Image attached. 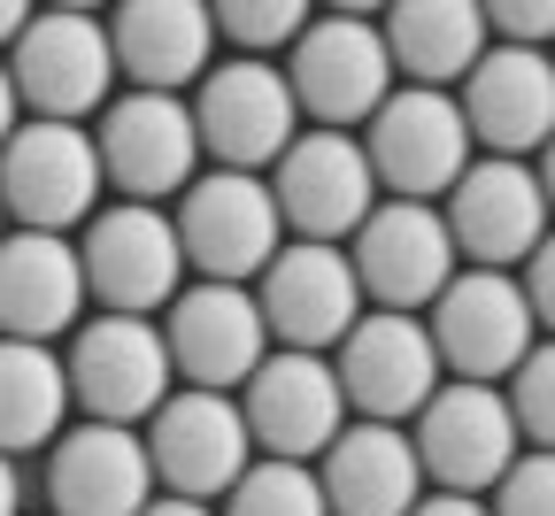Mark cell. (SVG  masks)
I'll use <instances>...</instances> for the list:
<instances>
[{
    "instance_id": "obj_1",
    "label": "cell",
    "mask_w": 555,
    "mask_h": 516,
    "mask_svg": "<svg viewBox=\"0 0 555 516\" xmlns=\"http://www.w3.org/2000/svg\"><path fill=\"white\" fill-rule=\"evenodd\" d=\"M147 448H155L147 508L178 516V508H217L232 493V478L255 463V431L224 386H170L163 409L147 416Z\"/></svg>"
},
{
    "instance_id": "obj_2",
    "label": "cell",
    "mask_w": 555,
    "mask_h": 516,
    "mask_svg": "<svg viewBox=\"0 0 555 516\" xmlns=\"http://www.w3.org/2000/svg\"><path fill=\"white\" fill-rule=\"evenodd\" d=\"M108 185L93 116H24L0 139V201L16 224L39 232H78Z\"/></svg>"
},
{
    "instance_id": "obj_3",
    "label": "cell",
    "mask_w": 555,
    "mask_h": 516,
    "mask_svg": "<svg viewBox=\"0 0 555 516\" xmlns=\"http://www.w3.org/2000/svg\"><path fill=\"white\" fill-rule=\"evenodd\" d=\"M193 124H201V146L208 163H240V170H270L286 146L301 139V93L286 78L278 54H224L201 69L193 86Z\"/></svg>"
},
{
    "instance_id": "obj_4",
    "label": "cell",
    "mask_w": 555,
    "mask_h": 516,
    "mask_svg": "<svg viewBox=\"0 0 555 516\" xmlns=\"http://www.w3.org/2000/svg\"><path fill=\"white\" fill-rule=\"evenodd\" d=\"M170 216H178V240H185L193 278H262V262L294 240L270 170H240V163L201 170L178 193Z\"/></svg>"
},
{
    "instance_id": "obj_5",
    "label": "cell",
    "mask_w": 555,
    "mask_h": 516,
    "mask_svg": "<svg viewBox=\"0 0 555 516\" xmlns=\"http://www.w3.org/2000/svg\"><path fill=\"white\" fill-rule=\"evenodd\" d=\"M286 78L301 93L309 124H339L363 131L378 116V101L393 93V47L378 31V16H347V9H317L301 24V39L286 47Z\"/></svg>"
},
{
    "instance_id": "obj_6",
    "label": "cell",
    "mask_w": 555,
    "mask_h": 516,
    "mask_svg": "<svg viewBox=\"0 0 555 516\" xmlns=\"http://www.w3.org/2000/svg\"><path fill=\"white\" fill-rule=\"evenodd\" d=\"M93 139H101V163H108V185L124 201H178L208 146H201V124H193V101H178L170 86H131L116 93L101 116H93Z\"/></svg>"
},
{
    "instance_id": "obj_7",
    "label": "cell",
    "mask_w": 555,
    "mask_h": 516,
    "mask_svg": "<svg viewBox=\"0 0 555 516\" xmlns=\"http://www.w3.org/2000/svg\"><path fill=\"white\" fill-rule=\"evenodd\" d=\"M409 431H416V455H425V478L433 486H463V493H494L502 470L525 448L509 386L502 378H455V371L433 386L425 409L409 416Z\"/></svg>"
},
{
    "instance_id": "obj_8",
    "label": "cell",
    "mask_w": 555,
    "mask_h": 516,
    "mask_svg": "<svg viewBox=\"0 0 555 516\" xmlns=\"http://www.w3.org/2000/svg\"><path fill=\"white\" fill-rule=\"evenodd\" d=\"M347 255H356L371 309H433L440 285L463 262V247L448 232V208L416 201V193H378V208L347 232Z\"/></svg>"
},
{
    "instance_id": "obj_9",
    "label": "cell",
    "mask_w": 555,
    "mask_h": 516,
    "mask_svg": "<svg viewBox=\"0 0 555 516\" xmlns=\"http://www.w3.org/2000/svg\"><path fill=\"white\" fill-rule=\"evenodd\" d=\"M86 285L101 309H139V317H163L185 285V240H178V216L163 201H116L86 216Z\"/></svg>"
},
{
    "instance_id": "obj_10",
    "label": "cell",
    "mask_w": 555,
    "mask_h": 516,
    "mask_svg": "<svg viewBox=\"0 0 555 516\" xmlns=\"http://www.w3.org/2000/svg\"><path fill=\"white\" fill-rule=\"evenodd\" d=\"M363 146H371V170L386 193H416V201H440L463 170H470V116H463V93L448 86H393L378 101V116L363 124Z\"/></svg>"
},
{
    "instance_id": "obj_11",
    "label": "cell",
    "mask_w": 555,
    "mask_h": 516,
    "mask_svg": "<svg viewBox=\"0 0 555 516\" xmlns=\"http://www.w3.org/2000/svg\"><path fill=\"white\" fill-rule=\"evenodd\" d=\"M9 69H16L31 116H101L108 86L124 78L101 9H39L9 39Z\"/></svg>"
},
{
    "instance_id": "obj_12",
    "label": "cell",
    "mask_w": 555,
    "mask_h": 516,
    "mask_svg": "<svg viewBox=\"0 0 555 516\" xmlns=\"http://www.w3.org/2000/svg\"><path fill=\"white\" fill-rule=\"evenodd\" d=\"M255 301H262L278 347H339L347 332H356V317L371 309V293H363V278H356L347 240H309V232H294L286 247L262 262Z\"/></svg>"
},
{
    "instance_id": "obj_13",
    "label": "cell",
    "mask_w": 555,
    "mask_h": 516,
    "mask_svg": "<svg viewBox=\"0 0 555 516\" xmlns=\"http://www.w3.org/2000/svg\"><path fill=\"white\" fill-rule=\"evenodd\" d=\"M433 339H440V362L455 378H509L517 362L532 354V293L525 278H509L502 262H470L440 285V301L425 309Z\"/></svg>"
},
{
    "instance_id": "obj_14",
    "label": "cell",
    "mask_w": 555,
    "mask_h": 516,
    "mask_svg": "<svg viewBox=\"0 0 555 516\" xmlns=\"http://www.w3.org/2000/svg\"><path fill=\"white\" fill-rule=\"evenodd\" d=\"M69 394H78L86 416H124V424H147L178 378L170 339L155 317L139 309H101L93 324L69 332Z\"/></svg>"
},
{
    "instance_id": "obj_15",
    "label": "cell",
    "mask_w": 555,
    "mask_h": 516,
    "mask_svg": "<svg viewBox=\"0 0 555 516\" xmlns=\"http://www.w3.org/2000/svg\"><path fill=\"white\" fill-rule=\"evenodd\" d=\"M163 339H170V362L185 386L240 394L255 378V362L270 354V317H262L247 278H193L163 309Z\"/></svg>"
},
{
    "instance_id": "obj_16",
    "label": "cell",
    "mask_w": 555,
    "mask_h": 516,
    "mask_svg": "<svg viewBox=\"0 0 555 516\" xmlns=\"http://www.w3.org/2000/svg\"><path fill=\"white\" fill-rule=\"evenodd\" d=\"M332 362H339L347 409H356V416H393V424H409L416 409L433 401V386L448 378L425 309H363Z\"/></svg>"
},
{
    "instance_id": "obj_17",
    "label": "cell",
    "mask_w": 555,
    "mask_h": 516,
    "mask_svg": "<svg viewBox=\"0 0 555 516\" xmlns=\"http://www.w3.org/2000/svg\"><path fill=\"white\" fill-rule=\"evenodd\" d=\"M47 501L62 516H131L155 501V448L147 424L86 416L47 439Z\"/></svg>"
},
{
    "instance_id": "obj_18",
    "label": "cell",
    "mask_w": 555,
    "mask_h": 516,
    "mask_svg": "<svg viewBox=\"0 0 555 516\" xmlns=\"http://www.w3.org/2000/svg\"><path fill=\"white\" fill-rule=\"evenodd\" d=\"M440 208L463 262H502V270H517L555 224L532 155H470V170L440 193Z\"/></svg>"
},
{
    "instance_id": "obj_19",
    "label": "cell",
    "mask_w": 555,
    "mask_h": 516,
    "mask_svg": "<svg viewBox=\"0 0 555 516\" xmlns=\"http://www.w3.org/2000/svg\"><path fill=\"white\" fill-rule=\"evenodd\" d=\"M270 185H278L286 224L309 232V240H347L386 193L378 170H371L363 131H339V124H309L286 155L270 163Z\"/></svg>"
},
{
    "instance_id": "obj_20",
    "label": "cell",
    "mask_w": 555,
    "mask_h": 516,
    "mask_svg": "<svg viewBox=\"0 0 555 516\" xmlns=\"http://www.w3.org/2000/svg\"><path fill=\"white\" fill-rule=\"evenodd\" d=\"M240 409H247V431L255 448L270 455H324L332 431L356 416L347 409V386H339V362L324 347H286V354H262L255 378L240 386Z\"/></svg>"
},
{
    "instance_id": "obj_21",
    "label": "cell",
    "mask_w": 555,
    "mask_h": 516,
    "mask_svg": "<svg viewBox=\"0 0 555 516\" xmlns=\"http://www.w3.org/2000/svg\"><path fill=\"white\" fill-rule=\"evenodd\" d=\"M463 116L486 155H540L555 131V54L525 39H494L463 69Z\"/></svg>"
},
{
    "instance_id": "obj_22",
    "label": "cell",
    "mask_w": 555,
    "mask_h": 516,
    "mask_svg": "<svg viewBox=\"0 0 555 516\" xmlns=\"http://www.w3.org/2000/svg\"><path fill=\"white\" fill-rule=\"evenodd\" d=\"M86 247L69 232L9 224L0 232V332L16 339H62L86 324Z\"/></svg>"
},
{
    "instance_id": "obj_23",
    "label": "cell",
    "mask_w": 555,
    "mask_h": 516,
    "mask_svg": "<svg viewBox=\"0 0 555 516\" xmlns=\"http://www.w3.org/2000/svg\"><path fill=\"white\" fill-rule=\"evenodd\" d=\"M317 470H324L332 508H347V516H401L433 486L425 455H416V431L393 416H347L332 431V448L317 455Z\"/></svg>"
},
{
    "instance_id": "obj_24",
    "label": "cell",
    "mask_w": 555,
    "mask_h": 516,
    "mask_svg": "<svg viewBox=\"0 0 555 516\" xmlns=\"http://www.w3.org/2000/svg\"><path fill=\"white\" fill-rule=\"evenodd\" d=\"M108 39L124 86H201L217 62V9L208 0H108Z\"/></svg>"
},
{
    "instance_id": "obj_25",
    "label": "cell",
    "mask_w": 555,
    "mask_h": 516,
    "mask_svg": "<svg viewBox=\"0 0 555 516\" xmlns=\"http://www.w3.org/2000/svg\"><path fill=\"white\" fill-rule=\"evenodd\" d=\"M378 31L393 47V69L416 86H463V69L494 47L486 0H386Z\"/></svg>"
},
{
    "instance_id": "obj_26",
    "label": "cell",
    "mask_w": 555,
    "mask_h": 516,
    "mask_svg": "<svg viewBox=\"0 0 555 516\" xmlns=\"http://www.w3.org/2000/svg\"><path fill=\"white\" fill-rule=\"evenodd\" d=\"M69 409H78V394H69V362L47 354V339L0 332V448H16V455L47 448Z\"/></svg>"
},
{
    "instance_id": "obj_27",
    "label": "cell",
    "mask_w": 555,
    "mask_h": 516,
    "mask_svg": "<svg viewBox=\"0 0 555 516\" xmlns=\"http://www.w3.org/2000/svg\"><path fill=\"white\" fill-rule=\"evenodd\" d=\"M224 508H240V516H324L332 493H324V470H317L309 455H270V448H255V463L232 478Z\"/></svg>"
},
{
    "instance_id": "obj_28",
    "label": "cell",
    "mask_w": 555,
    "mask_h": 516,
    "mask_svg": "<svg viewBox=\"0 0 555 516\" xmlns=\"http://www.w3.org/2000/svg\"><path fill=\"white\" fill-rule=\"evenodd\" d=\"M217 9V31L224 47H247V54H286L301 39V24L317 16V0H208Z\"/></svg>"
},
{
    "instance_id": "obj_29",
    "label": "cell",
    "mask_w": 555,
    "mask_h": 516,
    "mask_svg": "<svg viewBox=\"0 0 555 516\" xmlns=\"http://www.w3.org/2000/svg\"><path fill=\"white\" fill-rule=\"evenodd\" d=\"M502 386H509L517 431H525V439H540V448H555V332H547V339H532V354L517 362Z\"/></svg>"
},
{
    "instance_id": "obj_30",
    "label": "cell",
    "mask_w": 555,
    "mask_h": 516,
    "mask_svg": "<svg viewBox=\"0 0 555 516\" xmlns=\"http://www.w3.org/2000/svg\"><path fill=\"white\" fill-rule=\"evenodd\" d=\"M494 508H509V516H555V448L525 439L517 463H509L502 486H494Z\"/></svg>"
},
{
    "instance_id": "obj_31",
    "label": "cell",
    "mask_w": 555,
    "mask_h": 516,
    "mask_svg": "<svg viewBox=\"0 0 555 516\" xmlns=\"http://www.w3.org/2000/svg\"><path fill=\"white\" fill-rule=\"evenodd\" d=\"M494 39H525V47H555V0H486Z\"/></svg>"
},
{
    "instance_id": "obj_32",
    "label": "cell",
    "mask_w": 555,
    "mask_h": 516,
    "mask_svg": "<svg viewBox=\"0 0 555 516\" xmlns=\"http://www.w3.org/2000/svg\"><path fill=\"white\" fill-rule=\"evenodd\" d=\"M525 293H532V317H540V332H555V224H547V240L525 255Z\"/></svg>"
},
{
    "instance_id": "obj_33",
    "label": "cell",
    "mask_w": 555,
    "mask_h": 516,
    "mask_svg": "<svg viewBox=\"0 0 555 516\" xmlns=\"http://www.w3.org/2000/svg\"><path fill=\"white\" fill-rule=\"evenodd\" d=\"M24 124V86H16V69H9V47H0V139H9Z\"/></svg>"
},
{
    "instance_id": "obj_34",
    "label": "cell",
    "mask_w": 555,
    "mask_h": 516,
    "mask_svg": "<svg viewBox=\"0 0 555 516\" xmlns=\"http://www.w3.org/2000/svg\"><path fill=\"white\" fill-rule=\"evenodd\" d=\"M24 508V470H16V448H0V516Z\"/></svg>"
},
{
    "instance_id": "obj_35",
    "label": "cell",
    "mask_w": 555,
    "mask_h": 516,
    "mask_svg": "<svg viewBox=\"0 0 555 516\" xmlns=\"http://www.w3.org/2000/svg\"><path fill=\"white\" fill-rule=\"evenodd\" d=\"M31 16H39L31 0H0V47H9V39H16V31L31 24Z\"/></svg>"
},
{
    "instance_id": "obj_36",
    "label": "cell",
    "mask_w": 555,
    "mask_h": 516,
    "mask_svg": "<svg viewBox=\"0 0 555 516\" xmlns=\"http://www.w3.org/2000/svg\"><path fill=\"white\" fill-rule=\"evenodd\" d=\"M532 170H540V185H547V208H555V131H547V146L532 155Z\"/></svg>"
},
{
    "instance_id": "obj_37",
    "label": "cell",
    "mask_w": 555,
    "mask_h": 516,
    "mask_svg": "<svg viewBox=\"0 0 555 516\" xmlns=\"http://www.w3.org/2000/svg\"><path fill=\"white\" fill-rule=\"evenodd\" d=\"M317 9H347V16H386V0H317Z\"/></svg>"
},
{
    "instance_id": "obj_38",
    "label": "cell",
    "mask_w": 555,
    "mask_h": 516,
    "mask_svg": "<svg viewBox=\"0 0 555 516\" xmlns=\"http://www.w3.org/2000/svg\"><path fill=\"white\" fill-rule=\"evenodd\" d=\"M47 9H108V0H47Z\"/></svg>"
},
{
    "instance_id": "obj_39",
    "label": "cell",
    "mask_w": 555,
    "mask_h": 516,
    "mask_svg": "<svg viewBox=\"0 0 555 516\" xmlns=\"http://www.w3.org/2000/svg\"><path fill=\"white\" fill-rule=\"evenodd\" d=\"M9 224H16V216H9V201H0V232H9Z\"/></svg>"
}]
</instances>
